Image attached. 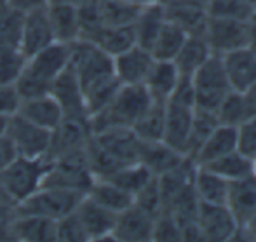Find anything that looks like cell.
<instances>
[{"label": "cell", "instance_id": "1", "mask_svg": "<svg viewBox=\"0 0 256 242\" xmlns=\"http://www.w3.org/2000/svg\"><path fill=\"white\" fill-rule=\"evenodd\" d=\"M70 63V44L52 42L26 60L23 72L14 82L21 100L48 94L52 80Z\"/></svg>", "mask_w": 256, "mask_h": 242}, {"label": "cell", "instance_id": "49", "mask_svg": "<svg viewBox=\"0 0 256 242\" xmlns=\"http://www.w3.org/2000/svg\"><path fill=\"white\" fill-rule=\"evenodd\" d=\"M237 236H244V240H256V214L251 216L244 225L239 226Z\"/></svg>", "mask_w": 256, "mask_h": 242}, {"label": "cell", "instance_id": "29", "mask_svg": "<svg viewBox=\"0 0 256 242\" xmlns=\"http://www.w3.org/2000/svg\"><path fill=\"white\" fill-rule=\"evenodd\" d=\"M183 160H185V155L172 150L164 142H143L140 162L145 164L154 176H160L171 171Z\"/></svg>", "mask_w": 256, "mask_h": 242}, {"label": "cell", "instance_id": "31", "mask_svg": "<svg viewBox=\"0 0 256 242\" xmlns=\"http://www.w3.org/2000/svg\"><path fill=\"white\" fill-rule=\"evenodd\" d=\"M192 185L199 200L209 202V204H226L230 182L223 180L216 172L200 168V166H196Z\"/></svg>", "mask_w": 256, "mask_h": 242}, {"label": "cell", "instance_id": "13", "mask_svg": "<svg viewBox=\"0 0 256 242\" xmlns=\"http://www.w3.org/2000/svg\"><path fill=\"white\" fill-rule=\"evenodd\" d=\"M154 56L148 49L134 44L114 56V74L117 80L124 86L145 84L150 70L154 66Z\"/></svg>", "mask_w": 256, "mask_h": 242}, {"label": "cell", "instance_id": "58", "mask_svg": "<svg viewBox=\"0 0 256 242\" xmlns=\"http://www.w3.org/2000/svg\"><path fill=\"white\" fill-rule=\"evenodd\" d=\"M200 2H204V4H206V2H208V0H200Z\"/></svg>", "mask_w": 256, "mask_h": 242}, {"label": "cell", "instance_id": "28", "mask_svg": "<svg viewBox=\"0 0 256 242\" xmlns=\"http://www.w3.org/2000/svg\"><path fill=\"white\" fill-rule=\"evenodd\" d=\"M211 54L212 52L209 49L206 38L202 37V34H194L186 37L180 52L172 60V63L178 68L182 77H192Z\"/></svg>", "mask_w": 256, "mask_h": 242}, {"label": "cell", "instance_id": "3", "mask_svg": "<svg viewBox=\"0 0 256 242\" xmlns=\"http://www.w3.org/2000/svg\"><path fill=\"white\" fill-rule=\"evenodd\" d=\"M49 166V158H28L18 155L0 171V188L16 206L40 188Z\"/></svg>", "mask_w": 256, "mask_h": 242}, {"label": "cell", "instance_id": "9", "mask_svg": "<svg viewBox=\"0 0 256 242\" xmlns=\"http://www.w3.org/2000/svg\"><path fill=\"white\" fill-rule=\"evenodd\" d=\"M7 138L12 142L18 155L28 158H48L52 131L26 120L20 114L9 117Z\"/></svg>", "mask_w": 256, "mask_h": 242}, {"label": "cell", "instance_id": "5", "mask_svg": "<svg viewBox=\"0 0 256 242\" xmlns=\"http://www.w3.org/2000/svg\"><path fill=\"white\" fill-rule=\"evenodd\" d=\"M86 146L52 158L42 186H58V188L74 190L82 195L88 194L96 178L89 168Z\"/></svg>", "mask_w": 256, "mask_h": 242}, {"label": "cell", "instance_id": "37", "mask_svg": "<svg viewBox=\"0 0 256 242\" xmlns=\"http://www.w3.org/2000/svg\"><path fill=\"white\" fill-rule=\"evenodd\" d=\"M216 126H218V117H216L214 112L196 108L192 118V128H190L188 146H186V157L194 158V155L197 154L200 145L206 142V138L214 131Z\"/></svg>", "mask_w": 256, "mask_h": 242}, {"label": "cell", "instance_id": "43", "mask_svg": "<svg viewBox=\"0 0 256 242\" xmlns=\"http://www.w3.org/2000/svg\"><path fill=\"white\" fill-rule=\"evenodd\" d=\"M23 16V12H18L10 7L0 12V44L20 46Z\"/></svg>", "mask_w": 256, "mask_h": 242}, {"label": "cell", "instance_id": "17", "mask_svg": "<svg viewBox=\"0 0 256 242\" xmlns=\"http://www.w3.org/2000/svg\"><path fill=\"white\" fill-rule=\"evenodd\" d=\"M75 214H77L89 242H98L104 239L112 240V230H114L115 218H117L115 212L102 208L92 198L84 195L75 208Z\"/></svg>", "mask_w": 256, "mask_h": 242}, {"label": "cell", "instance_id": "32", "mask_svg": "<svg viewBox=\"0 0 256 242\" xmlns=\"http://www.w3.org/2000/svg\"><path fill=\"white\" fill-rule=\"evenodd\" d=\"M86 195L89 198H92L96 204H100L102 208L108 209V211L115 212V214H118L124 209H128L129 206L134 204V195L126 192L124 188L108 182V180H94L92 186Z\"/></svg>", "mask_w": 256, "mask_h": 242}, {"label": "cell", "instance_id": "25", "mask_svg": "<svg viewBox=\"0 0 256 242\" xmlns=\"http://www.w3.org/2000/svg\"><path fill=\"white\" fill-rule=\"evenodd\" d=\"M232 150H237V128L218 124L214 128V131L200 145L192 160L196 166H204L208 162L223 157V155H226Z\"/></svg>", "mask_w": 256, "mask_h": 242}, {"label": "cell", "instance_id": "35", "mask_svg": "<svg viewBox=\"0 0 256 242\" xmlns=\"http://www.w3.org/2000/svg\"><path fill=\"white\" fill-rule=\"evenodd\" d=\"M166 124V101L152 100L145 114L136 120L132 131L143 142H162Z\"/></svg>", "mask_w": 256, "mask_h": 242}, {"label": "cell", "instance_id": "53", "mask_svg": "<svg viewBox=\"0 0 256 242\" xmlns=\"http://www.w3.org/2000/svg\"><path fill=\"white\" fill-rule=\"evenodd\" d=\"M7 126H9V117H6V115H0V138H2V136H6Z\"/></svg>", "mask_w": 256, "mask_h": 242}, {"label": "cell", "instance_id": "18", "mask_svg": "<svg viewBox=\"0 0 256 242\" xmlns=\"http://www.w3.org/2000/svg\"><path fill=\"white\" fill-rule=\"evenodd\" d=\"M7 234L10 240L21 242H58L56 222L44 216L20 214L12 212L7 223Z\"/></svg>", "mask_w": 256, "mask_h": 242}, {"label": "cell", "instance_id": "19", "mask_svg": "<svg viewBox=\"0 0 256 242\" xmlns=\"http://www.w3.org/2000/svg\"><path fill=\"white\" fill-rule=\"evenodd\" d=\"M49 94L58 101V104L63 110V115L88 117L84 92H82L80 82H78L77 75L70 64L52 80Z\"/></svg>", "mask_w": 256, "mask_h": 242}, {"label": "cell", "instance_id": "8", "mask_svg": "<svg viewBox=\"0 0 256 242\" xmlns=\"http://www.w3.org/2000/svg\"><path fill=\"white\" fill-rule=\"evenodd\" d=\"M202 37L208 42L212 54H223L250 46L251 21L230 20V18L208 16L202 30Z\"/></svg>", "mask_w": 256, "mask_h": 242}, {"label": "cell", "instance_id": "39", "mask_svg": "<svg viewBox=\"0 0 256 242\" xmlns=\"http://www.w3.org/2000/svg\"><path fill=\"white\" fill-rule=\"evenodd\" d=\"M208 16L230 18V20L251 21L256 14V7L244 0H208L206 2Z\"/></svg>", "mask_w": 256, "mask_h": 242}, {"label": "cell", "instance_id": "50", "mask_svg": "<svg viewBox=\"0 0 256 242\" xmlns=\"http://www.w3.org/2000/svg\"><path fill=\"white\" fill-rule=\"evenodd\" d=\"M242 94H244V100H246L248 110H250L251 117H256V82L251 88H248Z\"/></svg>", "mask_w": 256, "mask_h": 242}, {"label": "cell", "instance_id": "41", "mask_svg": "<svg viewBox=\"0 0 256 242\" xmlns=\"http://www.w3.org/2000/svg\"><path fill=\"white\" fill-rule=\"evenodd\" d=\"M120 82L117 80V77H112L108 80L102 82V84L94 86L89 91L84 92V101H86V112H88V117L102 112L112 100H114L115 92L120 88Z\"/></svg>", "mask_w": 256, "mask_h": 242}, {"label": "cell", "instance_id": "16", "mask_svg": "<svg viewBox=\"0 0 256 242\" xmlns=\"http://www.w3.org/2000/svg\"><path fill=\"white\" fill-rule=\"evenodd\" d=\"M92 138L100 146H103L124 164L140 162L143 140L132 131V128H110L92 134Z\"/></svg>", "mask_w": 256, "mask_h": 242}, {"label": "cell", "instance_id": "42", "mask_svg": "<svg viewBox=\"0 0 256 242\" xmlns=\"http://www.w3.org/2000/svg\"><path fill=\"white\" fill-rule=\"evenodd\" d=\"M134 204L142 208L143 211L150 212L152 216H157L164 209V198H162L160 185H158V176H152L150 182L142 190L136 192Z\"/></svg>", "mask_w": 256, "mask_h": 242}, {"label": "cell", "instance_id": "26", "mask_svg": "<svg viewBox=\"0 0 256 242\" xmlns=\"http://www.w3.org/2000/svg\"><path fill=\"white\" fill-rule=\"evenodd\" d=\"M48 14L56 42L70 44V42L77 40L80 37L77 6H72V4H48Z\"/></svg>", "mask_w": 256, "mask_h": 242}, {"label": "cell", "instance_id": "22", "mask_svg": "<svg viewBox=\"0 0 256 242\" xmlns=\"http://www.w3.org/2000/svg\"><path fill=\"white\" fill-rule=\"evenodd\" d=\"M226 206L236 216L237 223L244 225L251 216L256 214V174L246 176V178L230 182Z\"/></svg>", "mask_w": 256, "mask_h": 242}, {"label": "cell", "instance_id": "47", "mask_svg": "<svg viewBox=\"0 0 256 242\" xmlns=\"http://www.w3.org/2000/svg\"><path fill=\"white\" fill-rule=\"evenodd\" d=\"M21 104V96L14 84L0 82V115L10 117L18 112Z\"/></svg>", "mask_w": 256, "mask_h": 242}, {"label": "cell", "instance_id": "40", "mask_svg": "<svg viewBox=\"0 0 256 242\" xmlns=\"http://www.w3.org/2000/svg\"><path fill=\"white\" fill-rule=\"evenodd\" d=\"M26 60L20 46L0 44V82L14 84L23 72Z\"/></svg>", "mask_w": 256, "mask_h": 242}, {"label": "cell", "instance_id": "44", "mask_svg": "<svg viewBox=\"0 0 256 242\" xmlns=\"http://www.w3.org/2000/svg\"><path fill=\"white\" fill-rule=\"evenodd\" d=\"M152 240H157V242L182 240V236H180V226H178L174 216L171 214L169 209H162V211L155 216Z\"/></svg>", "mask_w": 256, "mask_h": 242}, {"label": "cell", "instance_id": "2", "mask_svg": "<svg viewBox=\"0 0 256 242\" xmlns=\"http://www.w3.org/2000/svg\"><path fill=\"white\" fill-rule=\"evenodd\" d=\"M152 103L145 86H124L118 88L114 100L102 112L89 117L92 134L110 128H132Z\"/></svg>", "mask_w": 256, "mask_h": 242}, {"label": "cell", "instance_id": "21", "mask_svg": "<svg viewBox=\"0 0 256 242\" xmlns=\"http://www.w3.org/2000/svg\"><path fill=\"white\" fill-rule=\"evenodd\" d=\"M166 21L174 23L188 35L202 34L208 10L200 0H164L162 2Z\"/></svg>", "mask_w": 256, "mask_h": 242}, {"label": "cell", "instance_id": "56", "mask_svg": "<svg viewBox=\"0 0 256 242\" xmlns=\"http://www.w3.org/2000/svg\"><path fill=\"white\" fill-rule=\"evenodd\" d=\"M244 2H248V4H251V6L256 7V0H244Z\"/></svg>", "mask_w": 256, "mask_h": 242}, {"label": "cell", "instance_id": "33", "mask_svg": "<svg viewBox=\"0 0 256 242\" xmlns=\"http://www.w3.org/2000/svg\"><path fill=\"white\" fill-rule=\"evenodd\" d=\"M200 168H206L209 171L216 172V174L222 176L226 182H236V180L246 178V176L254 172L253 160L248 158L246 155H242L239 150L228 152L226 155H223V157L216 158L212 162H208V164L200 166Z\"/></svg>", "mask_w": 256, "mask_h": 242}, {"label": "cell", "instance_id": "20", "mask_svg": "<svg viewBox=\"0 0 256 242\" xmlns=\"http://www.w3.org/2000/svg\"><path fill=\"white\" fill-rule=\"evenodd\" d=\"M222 61L232 91L244 92L256 82V52L250 46L223 54Z\"/></svg>", "mask_w": 256, "mask_h": 242}, {"label": "cell", "instance_id": "7", "mask_svg": "<svg viewBox=\"0 0 256 242\" xmlns=\"http://www.w3.org/2000/svg\"><path fill=\"white\" fill-rule=\"evenodd\" d=\"M82 197L84 195L74 192V190L58 188V186H40L30 197L18 202L14 206V212L44 216V218L58 222L63 216L74 212Z\"/></svg>", "mask_w": 256, "mask_h": 242}, {"label": "cell", "instance_id": "54", "mask_svg": "<svg viewBox=\"0 0 256 242\" xmlns=\"http://www.w3.org/2000/svg\"><path fill=\"white\" fill-rule=\"evenodd\" d=\"M82 0H49V4H72V6H78Z\"/></svg>", "mask_w": 256, "mask_h": 242}, {"label": "cell", "instance_id": "15", "mask_svg": "<svg viewBox=\"0 0 256 242\" xmlns=\"http://www.w3.org/2000/svg\"><path fill=\"white\" fill-rule=\"evenodd\" d=\"M52 42H56V38L49 21L48 6L24 14L20 37V49L24 52V56H34L35 52L48 48Z\"/></svg>", "mask_w": 256, "mask_h": 242}, {"label": "cell", "instance_id": "4", "mask_svg": "<svg viewBox=\"0 0 256 242\" xmlns=\"http://www.w3.org/2000/svg\"><path fill=\"white\" fill-rule=\"evenodd\" d=\"M70 64L80 82L82 92L115 77L114 58L100 49L94 42L78 37L70 42Z\"/></svg>", "mask_w": 256, "mask_h": 242}, {"label": "cell", "instance_id": "14", "mask_svg": "<svg viewBox=\"0 0 256 242\" xmlns=\"http://www.w3.org/2000/svg\"><path fill=\"white\" fill-rule=\"evenodd\" d=\"M155 216L136 204L129 206L115 218L112 240L117 242H150L154 236Z\"/></svg>", "mask_w": 256, "mask_h": 242}, {"label": "cell", "instance_id": "34", "mask_svg": "<svg viewBox=\"0 0 256 242\" xmlns=\"http://www.w3.org/2000/svg\"><path fill=\"white\" fill-rule=\"evenodd\" d=\"M186 37H188V34L185 30L176 26L174 23L166 21L160 30H158L152 48H150V54L157 61H172L176 58V54L180 52Z\"/></svg>", "mask_w": 256, "mask_h": 242}, {"label": "cell", "instance_id": "23", "mask_svg": "<svg viewBox=\"0 0 256 242\" xmlns=\"http://www.w3.org/2000/svg\"><path fill=\"white\" fill-rule=\"evenodd\" d=\"M16 114L24 117L26 120L34 122V124L46 128L49 131L56 129V126L63 118V110L58 104V101L49 94L28 98V100H21V104L18 108Z\"/></svg>", "mask_w": 256, "mask_h": 242}, {"label": "cell", "instance_id": "12", "mask_svg": "<svg viewBox=\"0 0 256 242\" xmlns=\"http://www.w3.org/2000/svg\"><path fill=\"white\" fill-rule=\"evenodd\" d=\"M92 138L89 117H77V115H63L61 122L52 129L51 146H49L48 158L60 157L68 152L84 148Z\"/></svg>", "mask_w": 256, "mask_h": 242}, {"label": "cell", "instance_id": "57", "mask_svg": "<svg viewBox=\"0 0 256 242\" xmlns=\"http://www.w3.org/2000/svg\"><path fill=\"white\" fill-rule=\"evenodd\" d=\"M253 164H254V174H256V158H254V162H253Z\"/></svg>", "mask_w": 256, "mask_h": 242}, {"label": "cell", "instance_id": "45", "mask_svg": "<svg viewBox=\"0 0 256 242\" xmlns=\"http://www.w3.org/2000/svg\"><path fill=\"white\" fill-rule=\"evenodd\" d=\"M56 239L58 242H89L75 211L56 222Z\"/></svg>", "mask_w": 256, "mask_h": 242}, {"label": "cell", "instance_id": "46", "mask_svg": "<svg viewBox=\"0 0 256 242\" xmlns=\"http://www.w3.org/2000/svg\"><path fill=\"white\" fill-rule=\"evenodd\" d=\"M237 150L254 162L256 158V117L237 126Z\"/></svg>", "mask_w": 256, "mask_h": 242}, {"label": "cell", "instance_id": "55", "mask_svg": "<svg viewBox=\"0 0 256 242\" xmlns=\"http://www.w3.org/2000/svg\"><path fill=\"white\" fill-rule=\"evenodd\" d=\"M9 7V4H7V0H0V12H2L4 9H7Z\"/></svg>", "mask_w": 256, "mask_h": 242}, {"label": "cell", "instance_id": "48", "mask_svg": "<svg viewBox=\"0 0 256 242\" xmlns=\"http://www.w3.org/2000/svg\"><path fill=\"white\" fill-rule=\"evenodd\" d=\"M10 9L18 10V12H30V10L40 9V7H46L49 4V0H7Z\"/></svg>", "mask_w": 256, "mask_h": 242}, {"label": "cell", "instance_id": "36", "mask_svg": "<svg viewBox=\"0 0 256 242\" xmlns=\"http://www.w3.org/2000/svg\"><path fill=\"white\" fill-rule=\"evenodd\" d=\"M152 176L154 174L148 171V168L145 164H142V162H131V164L122 166L118 171H115L106 180L115 183L117 186H120V188H124L126 192H129L131 195H136L138 190H142L150 182Z\"/></svg>", "mask_w": 256, "mask_h": 242}, {"label": "cell", "instance_id": "52", "mask_svg": "<svg viewBox=\"0 0 256 242\" xmlns=\"http://www.w3.org/2000/svg\"><path fill=\"white\" fill-rule=\"evenodd\" d=\"M126 2L132 4L136 7H145V6H150V4H162L164 0H126Z\"/></svg>", "mask_w": 256, "mask_h": 242}, {"label": "cell", "instance_id": "51", "mask_svg": "<svg viewBox=\"0 0 256 242\" xmlns=\"http://www.w3.org/2000/svg\"><path fill=\"white\" fill-rule=\"evenodd\" d=\"M250 48L256 52V14L251 20V40H250Z\"/></svg>", "mask_w": 256, "mask_h": 242}, {"label": "cell", "instance_id": "27", "mask_svg": "<svg viewBox=\"0 0 256 242\" xmlns=\"http://www.w3.org/2000/svg\"><path fill=\"white\" fill-rule=\"evenodd\" d=\"M180 75L178 68L174 66L172 61H154V66L150 70L148 77L145 80V88L152 100L158 101H168L169 96L174 92L176 86H178Z\"/></svg>", "mask_w": 256, "mask_h": 242}, {"label": "cell", "instance_id": "6", "mask_svg": "<svg viewBox=\"0 0 256 242\" xmlns=\"http://www.w3.org/2000/svg\"><path fill=\"white\" fill-rule=\"evenodd\" d=\"M190 80L194 88L196 108H200V110H209L216 114L222 101L232 92L225 68H223L222 56L218 54H211L200 64L199 70L190 77Z\"/></svg>", "mask_w": 256, "mask_h": 242}, {"label": "cell", "instance_id": "24", "mask_svg": "<svg viewBox=\"0 0 256 242\" xmlns=\"http://www.w3.org/2000/svg\"><path fill=\"white\" fill-rule=\"evenodd\" d=\"M88 40L94 42L100 49H103L112 58L120 54L122 50L132 48L136 44L134 30L131 24H102L94 32L88 35Z\"/></svg>", "mask_w": 256, "mask_h": 242}, {"label": "cell", "instance_id": "30", "mask_svg": "<svg viewBox=\"0 0 256 242\" xmlns=\"http://www.w3.org/2000/svg\"><path fill=\"white\" fill-rule=\"evenodd\" d=\"M164 23L166 16L162 4H150V6L142 7L138 10V14H136L134 21H132L136 44L150 50L158 30H160Z\"/></svg>", "mask_w": 256, "mask_h": 242}, {"label": "cell", "instance_id": "11", "mask_svg": "<svg viewBox=\"0 0 256 242\" xmlns=\"http://www.w3.org/2000/svg\"><path fill=\"white\" fill-rule=\"evenodd\" d=\"M194 112H196V104L192 101L178 100V98H169L166 101V124L162 142L185 157Z\"/></svg>", "mask_w": 256, "mask_h": 242}, {"label": "cell", "instance_id": "10", "mask_svg": "<svg viewBox=\"0 0 256 242\" xmlns=\"http://www.w3.org/2000/svg\"><path fill=\"white\" fill-rule=\"evenodd\" d=\"M196 222L202 240L228 242L237 239L239 223L226 204H209V202L199 200Z\"/></svg>", "mask_w": 256, "mask_h": 242}, {"label": "cell", "instance_id": "38", "mask_svg": "<svg viewBox=\"0 0 256 242\" xmlns=\"http://www.w3.org/2000/svg\"><path fill=\"white\" fill-rule=\"evenodd\" d=\"M216 117H218V124L232 126V128H237L244 120H248L251 117V114L248 110V104L242 92H236V91L230 92L218 106Z\"/></svg>", "mask_w": 256, "mask_h": 242}]
</instances>
